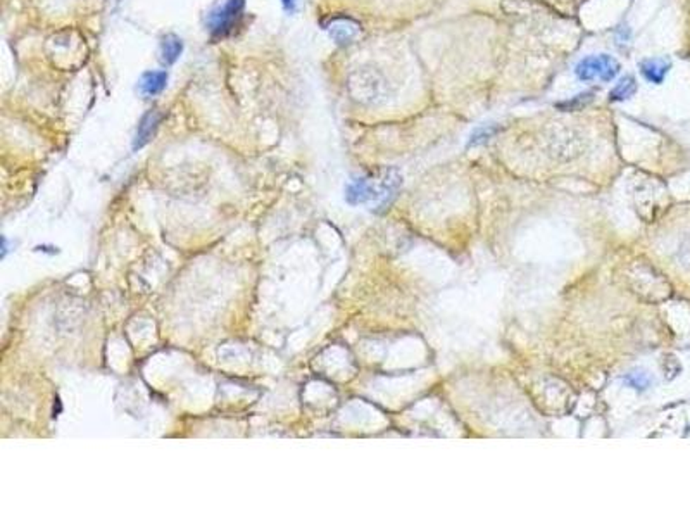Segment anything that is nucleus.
Returning <instances> with one entry per match:
<instances>
[{
  "label": "nucleus",
  "instance_id": "5",
  "mask_svg": "<svg viewBox=\"0 0 690 518\" xmlns=\"http://www.w3.org/2000/svg\"><path fill=\"white\" fill-rule=\"evenodd\" d=\"M159 121H160V115L157 111H149L145 116H143L142 121H140V125H139V132H136L135 149L143 147L150 139H152V135H154V132H156Z\"/></svg>",
  "mask_w": 690,
  "mask_h": 518
},
{
  "label": "nucleus",
  "instance_id": "4",
  "mask_svg": "<svg viewBox=\"0 0 690 518\" xmlns=\"http://www.w3.org/2000/svg\"><path fill=\"white\" fill-rule=\"evenodd\" d=\"M669 68H671V64L666 59H645L641 62L642 76L654 85H661L665 82Z\"/></svg>",
  "mask_w": 690,
  "mask_h": 518
},
{
  "label": "nucleus",
  "instance_id": "12",
  "mask_svg": "<svg viewBox=\"0 0 690 518\" xmlns=\"http://www.w3.org/2000/svg\"><path fill=\"white\" fill-rule=\"evenodd\" d=\"M283 4L287 5V8H292V5H294V0H283Z\"/></svg>",
  "mask_w": 690,
  "mask_h": 518
},
{
  "label": "nucleus",
  "instance_id": "3",
  "mask_svg": "<svg viewBox=\"0 0 690 518\" xmlns=\"http://www.w3.org/2000/svg\"><path fill=\"white\" fill-rule=\"evenodd\" d=\"M243 9V0H228V4L223 5V9L214 12L209 19L211 30L214 35H224L226 32L232 30L235 25L237 18L240 16Z\"/></svg>",
  "mask_w": 690,
  "mask_h": 518
},
{
  "label": "nucleus",
  "instance_id": "11",
  "mask_svg": "<svg viewBox=\"0 0 690 518\" xmlns=\"http://www.w3.org/2000/svg\"><path fill=\"white\" fill-rule=\"evenodd\" d=\"M625 384L628 387H634V389L644 390L651 386V379L645 373H630L625 377Z\"/></svg>",
  "mask_w": 690,
  "mask_h": 518
},
{
  "label": "nucleus",
  "instance_id": "7",
  "mask_svg": "<svg viewBox=\"0 0 690 518\" xmlns=\"http://www.w3.org/2000/svg\"><path fill=\"white\" fill-rule=\"evenodd\" d=\"M635 92H637V82H635V78L634 76H625V78H621L612 86V90L609 92V100L621 102V100L634 97Z\"/></svg>",
  "mask_w": 690,
  "mask_h": 518
},
{
  "label": "nucleus",
  "instance_id": "1",
  "mask_svg": "<svg viewBox=\"0 0 690 518\" xmlns=\"http://www.w3.org/2000/svg\"><path fill=\"white\" fill-rule=\"evenodd\" d=\"M398 185H401V175L395 169H383L377 176L354 180L345 190V199L353 206L385 200L398 189Z\"/></svg>",
  "mask_w": 690,
  "mask_h": 518
},
{
  "label": "nucleus",
  "instance_id": "8",
  "mask_svg": "<svg viewBox=\"0 0 690 518\" xmlns=\"http://www.w3.org/2000/svg\"><path fill=\"white\" fill-rule=\"evenodd\" d=\"M167 82V75L163 71H154V73H147L142 80V92L145 95H157L159 92H163V89L166 86Z\"/></svg>",
  "mask_w": 690,
  "mask_h": 518
},
{
  "label": "nucleus",
  "instance_id": "6",
  "mask_svg": "<svg viewBox=\"0 0 690 518\" xmlns=\"http://www.w3.org/2000/svg\"><path fill=\"white\" fill-rule=\"evenodd\" d=\"M330 35L337 43H349L357 35V25L350 19H340L330 26Z\"/></svg>",
  "mask_w": 690,
  "mask_h": 518
},
{
  "label": "nucleus",
  "instance_id": "9",
  "mask_svg": "<svg viewBox=\"0 0 690 518\" xmlns=\"http://www.w3.org/2000/svg\"><path fill=\"white\" fill-rule=\"evenodd\" d=\"M182 54V42L176 36L169 35L163 42V61L166 64H173Z\"/></svg>",
  "mask_w": 690,
  "mask_h": 518
},
{
  "label": "nucleus",
  "instance_id": "2",
  "mask_svg": "<svg viewBox=\"0 0 690 518\" xmlns=\"http://www.w3.org/2000/svg\"><path fill=\"white\" fill-rule=\"evenodd\" d=\"M619 62L616 61L612 56L601 54V56H591V58L582 59L575 68L578 80L582 82H592V80H601V82H611L616 78L619 73Z\"/></svg>",
  "mask_w": 690,
  "mask_h": 518
},
{
  "label": "nucleus",
  "instance_id": "10",
  "mask_svg": "<svg viewBox=\"0 0 690 518\" xmlns=\"http://www.w3.org/2000/svg\"><path fill=\"white\" fill-rule=\"evenodd\" d=\"M497 132V126H480V128L475 130L470 137V142H468V147H475V145H481V143L487 142L494 133Z\"/></svg>",
  "mask_w": 690,
  "mask_h": 518
}]
</instances>
